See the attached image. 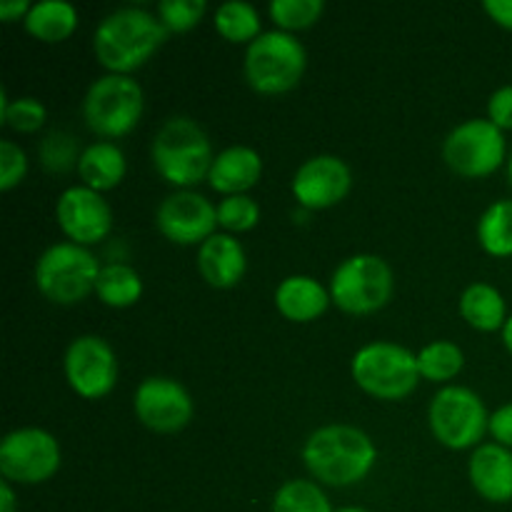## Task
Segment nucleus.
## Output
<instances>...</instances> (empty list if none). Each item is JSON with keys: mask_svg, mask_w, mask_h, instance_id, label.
I'll return each mask as SVG.
<instances>
[{"mask_svg": "<svg viewBox=\"0 0 512 512\" xmlns=\"http://www.w3.org/2000/svg\"><path fill=\"white\" fill-rule=\"evenodd\" d=\"M503 343H505V348H508V353L512 355V315H510L508 323H505V328H503Z\"/></svg>", "mask_w": 512, "mask_h": 512, "instance_id": "nucleus-40", "label": "nucleus"}, {"mask_svg": "<svg viewBox=\"0 0 512 512\" xmlns=\"http://www.w3.org/2000/svg\"><path fill=\"white\" fill-rule=\"evenodd\" d=\"M488 120L500 130H512V85L495 90L488 100Z\"/></svg>", "mask_w": 512, "mask_h": 512, "instance_id": "nucleus-35", "label": "nucleus"}, {"mask_svg": "<svg viewBox=\"0 0 512 512\" xmlns=\"http://www.w3.org/2000/svg\"><path fill=\"white\" fill-rule=\"evenodd\" d=\"M100 263L88 248L75 243H55L35 263V285L40 295L55 305L83 303L95 293Z\"/></svg>", "mask_w": 512, "mask_h": 512, "instance_id": "nucleus-6", "label": "nucleus"}, {"mask_svg": "<svg viewBox=\"0 0 512 512\" xmlns=\"http://www.w3.org/2000/svg\"><path fill=\"white\" fill-rule=\"evenodd\" d=\"M378 460V448L368 433L353 425H323L308 435L303 463L323 485L350 488L370 475Z\"/></svg>", "mask_w": 512, "mask_h": 512, "instance_id": "nucleus-2", "label": "nucleus"}, {"mask_svg": "<svg viewBox=\"0 0 512 512\" xmlns=\"http://www.w3.org/2000/svg\"><path fill=\"white\" fill-rule=\"evenodd\" d=\"M480 248L493 258L512 255V200H498L490 205L478 223Z\"/></svg>", "mask_w": 512, "mask_h": 512, "instance_id": "nucleus-25", "label": "nucleus"}, {"mask_svg": "<svg viewBox=\"0 0 512 512\" xmlns=\"http://www.w3.org/2000/svg\"><path fill=\"white\" fill-rule=\"evenodd\" d=\"M508 180H510V185H512V150H510V158H508Z\"/></svg>", "mask_w": 512, "mask_h": 512, "instance_id": "nucleus-41", "label": "nucleus"}, {"mask_svg": "<svg viewBox=\"0 0 512 512\" xmlns=\"http://www.w3.org/2000/svg\"><path fill=\"white\" fill-rule=\"evenodd\" d=\"M155 170L165 183L188 190L205 180L213 168V145L208 133L190 118H170L158 130L150 148Z\"/></svg>", "mask_w": 512, "mask_h": 512, "instance_id": "nucleus-3", "label": "nucleus"}, {"mask_svg": "<svg viewBox=\"0 0 512 512\" xmlns=\"http://www.w3.org/2000/svg\"><path fill=\"white\" fill-rule=\"evenodd\" d=\"M338 512H368V510H363V508H343V510H338Z\"/></svg>", "mask_w": 512, "mask_h": 512, "instance_id": "nucleus-42", "label": "nucleus"}, {"mask_svg": "<svg viewBox=\"0 0 512 512\" xmlns=\"http://www.w3.org/2000/svg\"><path fill=\"white\" fill-rule=\"evenodd\" d=\"M158 230L175 245H203L218 228V205L195 190H178L155 213Z\"/></svg>", "mask_w": 512, "mask_h": 512, "instance_id": "nucleus-14", "label": "nucleus"}, {"mask_svg": "<svg viewBox=\"0 0 512 512\" xmlns=\"http://www.w3.org/2000/svg\"><path fill=\"white\" fill-rule=\"evenodd\" d=\"M308 53L293 33L268 30L245 50V80L260 95H283L303 80Z\"/></svg>", "mask_w": 512, "mask_h": 512, "instance_id": "nucleus-5", "label": "nucleus"}, {"mask_svg": "<svg viewBox=\"0 0 512 512\" xmlns=\"http://www.w3.org/2000/svg\"><path fill=\"white\" fill-rule=\"evenodd\" d=\"M145 95L130 75H103L88 88L83 100V118L100 138H123L138 125Z\"/></svg>", "mask_w": 512, "mask_h": 512, "instance_id": "nucleus-8", "label": "nucleus"}, {"mask_svg": "<svg viewBox=\"0 0 512 512\" xmlns=\"http://www.w3.org/2000/svg\"><path fill=\"white\" fill-rule=\"evenodd\" d=\"M248 258L240 240L230 233H215L198 250V270L208 285L218 290L235 288L243 280Z\"/></svg>", "mask_w": 512, "mask_h": 512, "instance_id": "nucleus-18", "label": "nucleus"}, {"mask_svg": "<svg viewBox=\"0 0 512 512\" xmlns=\"http://www.w3.org/2000/svg\"><path fill=\"white\" fill-rule=\"evenodd\" d=\"M263 175V160L248 145H230L223 153L215 155L210 168L208 183L215 193L225 195H248Z\"/></svg>", "mask_w": 512, "mask_h": 512, "instance_id": "nucleus-19", "label": "nucleus"}, {"mask_svg": "<svg viewBox=\"0 0 512 512\" xmlns=\"http://www.w3.org/2000/svg\"><path fill=\"white\" fill-rule=\"evenodd\" d=\"M393 298V270L380 255L343 260L330 278V300L348 315H373Z\"/></svg>", "mask_w": 512, "mask_h": 512, "instance_id": "nucleus-7", "label": "nucleus"}, {"mask_svg": "<svg viewBox=\"0 0 512 512\" xmlns=\"http://www.w3.org/2000/svg\"><path fill=\"white\" fill-rule=\"evenodd\" d=\"M213 25L228 43H253L260 35V15L258 10L243 0H230L223 3L213 15Z\"/></svg>", "mask_w": 512, "mask_h": 512, "instance_id": "nucleus-26", "label": "nucleus"}, {"mask_svg": "<svg viewBox=\"0 0 512 512\" xmlns=\"http://www.w3.org/2000/svg\"><path fill=\"white\" fill-rule=\"evenodd\" d=\"M353 188V173L338 155H315L293 175V195L303 208L328 210L343 203Z\"/></svg>", "mask_w": 512, "mask_h": 512, "instance_id": "nucleus-16", "label": "nucleus"}, {"mask_svg": "<svg viewBox=\"0 0 512 512\" xmlns=\"http://www.w3.org/2000/svg\"><path fill=\"white\" fill-rule=\"evenodd\" d=\"M55 220L68 243L90 248L108 238L110 228H113V210L105 203L103 193H95L85 185H75L58 198Z\"/></svg>", "mask_w": 512, "mask_h": 512, "instance_id": "nucleus-15", "label": "nucleus"}, {"mask_svg": "<svg viewBox=\"0 0 512 512\" xmlns=\"http://www.w3.org/2000/svg\"><path fill=\"white\" fill-rule=\"evenodd\" d=\"M465 365V353L450 340H435L418 353L420 378L428 383H450Z\"/></svg>", "mask_w": 512, "mask_h": 512, "instance_id": "nucleus-27", "label": "nucleus"}, {"mask_svg": "<svg viewBox=\"0 0 512 512\" xmlns=\"http://www.w3.org/2000/svg\"><path fill=\"white\" fill-rule=\"evenodd\" d=\"M95 295L100 303L108 308H130L140 300L143 295V278L135 268L128 263H108L103 265L98 275V285H95Z\"/></svg>", "mask_w": 512, "mask_h": 512, "instance_id": "nucleus-24", "label": "nucleus"}, {"mask_svg": "<svg viewBox=\"0 0 512 512\" xmlns=\"http://www.w3.org/2000/svg\"><path fill=\"white\" fill-rule=\"evenodd\" d=\"M65 380L85 400H100L115 388L118 360L108 340L100 335H80L68 345L63 358Z\"/></svg>", "mask_w": 512, "mask_h": 512, "instance_id": "nucleus-12", "label": "nucleus"}, {"mask_svg": "<svg viewBox=\"0 0 512 512\" xmlns=\"http://www.w3.org/2000/svg\"><path fill=\"white\" fill-rule=\"evenodd\" d=\"M483 8L493 23H498L505 30H512V0H485Z\"/></svg>", "mask_w": 512, "mask_h": 512, "instance_id": "nucleus-37", "label": "nucleus"}, {"mask_svg": "<svg viewBox=\"0 0 512 512\" xmlns=\"http://www.w3.org/2000/svg\"><path fill=\"white\" fill-rule=\"evenodd\" d=\"M260 223V205L250 195H230L218 205V225L225 233H248Z\"/></svg>", "mask_w": 512, "mask_h": 512, "instance_id": "nucleus-31", "label": "nucleus"}, {"mask_svg": "<svg viewBox=\"0 0 512 512\" xmlns=\"http://www.w3.org/2000/svg\"><path fill=\"white\" fill-rule=\"evenodd\" d=\"M435 440L450 450L478 448L490 428V415L478 393L463 385H445L428 410Z\"/></svg>", "mask_w": 512, "mask_h": 512, "instance_id": "nucleus-9", "label": "nucleus"}, {"mask_svg": "<svg viewBox=\"0 0 512 512\" xmlns=\"http://www.w3.org/2000/svg\"><path fill=\"white\" fill-rule=\"evenodd\" d=\"M0 115L3 125L13 128L15 133H38L48 120V110L35 98L8 100V93H0Z\"/></svg>", "mask_w": 512, "mask_h": 512, "instance_id": "nucleus-30", "label": "nucleus"}, {"mask_svg": "<svg viewBox=\"0 0 512 512\" xmlns=\"http://www.w3.org/2000/svg\"><path fill=\"white\" fill-rule=\"evenodd\" d=\"M460 315L470 328L480 333H495L508 323V308L498 288L488 283H473L460 295Z\"/></svg>", "mask_w": 512, "mask_h": 512, "instance_id": "nucleus-22", "label": "nucleus"}, {"mask_svg": "<svg viewBox=\"0 0 512 512\" xmlns=\"http://www.w3.org/2000/svg\"><path fill=\"white\" fill-rule=\"evenodd\" d=\"M40 160H43V165L50 173H65L73 165L78 168V143H75V138L70 133L55 130V133L45 135L43 145H40Z\"/></svg>", "mask_w": 512, "mask_h": 512, "instance_id": "nucleus-33", "label": "nucleus"}, {"mask_svg": "<svg viewBox=\"0 0 512 512\" xmlns=\"http://www.w3.org/2000/svg\"><path fill=\"white\" fill-rule=\"evenodd\" d=\"M168 35L158 15L140 8H120L105 15L95 28V58L108 73L130 75L163 48Z\"/></svg>", "mask_w": 512, "mask_h": 512, "instance_id": "nucleus-1", "label": "nucleus"}, {"mask_svg": "<svg viewBox=\"0 0 512 512\" xmlns=\"http://www.w3.org/2000/svg\"><path fill=\"white\" fill-rule=\"evenodd\" d=\"M330 290L310 275H290L275 290V308L290 323H313L328 310Z\"/></svg>", "mask_w": 512, "mask_h": 512, "instance_id": "nucleus-20", "label": "nucleus"}, {"mask_svg": "<svg viewBox=\"0 0 512 512\" xmlns=\"http://www.w3.org/2000/svg\"><path fill=\"white\" fill-rule=\"evenodd\" d=\"M60 463V445L48 430L18 428L0 443V473L8 483H45L58 473Z\"/></svg>", "mask_w": 512, "mask_h": 512, "instance_id": "nucleus-11", "label": "nucleus"}, {"mask_svg": "<svg viewBox=\"0 0 512 512\" xmlns=\"http://www.w3.org/2000/svg\"><path fill=\"white\" fill-rule=\"evenodd\" d=\"M125 170H128L125 153L110 140H98L80 153V180H83L85 188L95 190V193L118 188L125 178Z\"/></svg>", "mask_w": 512, "mask_h": 512, "instance_id": "nucleus-21", "label": "nucleus"}, {"mask_svg": "<svg viewBox=\"0 0 512 512\" xmlns=\"http://www.w3.org/2000/svg\"><path fill=\"white\" fill-rule=\"evenodd\" d=\"M488 433L493 435L495 443L512 450V403L503 405V408H498L490 415Z\"/></svg>", "mask_w": 512, "mask_h": 512, "instance_id": "nucleus-36", "label": "nucleus"}, {"mask_svg": "<svg viewBox=\"0 0 512 512\" xmlns=\"http://www.w3.org/2000/svg\"><path fill=\"white\" fill-rule=\"evenodd\" d=\"M273 512H333L328 495L310 480H290L275 493Z\"/></svg>", "mask_w": 512, "mask_h": 512, "instance_id": "nucleus-28", "label": "nucleus"}, {"mask_svg": "<svg viewBox=\"0 0 512 512\" xmlns=\"http://www.w3.org/2000/svg\"><path fill=\"white\" fill-rule=\"evenodd\" d=\"M135 418L153 433H178L193 420V398L173 378L153 375L138 385L133 398Z\"/></svg>", "mask_w": 512, "mask_h": 512, "instance_id": "nucleus-13", "label": "nucleus"}, {"mask_svg": "<svg viewBox=\"0 0 512 512\" xmlns=\"http://www.w3.org/2000/svg\"><path fill=\"white\" fill-rule=\"evenodd\" d=\"M355 385L378 400H405L418 388V355L388 340L368 343L353 355L350 363Z\"/></svg>", "mask_w": 512, "mask_h": 512, "instance_id": "nucleus-4", "label": "nucleus"}, {"mask_svg": "<svg viewBox=\"0 0 512 512\" xmlns=\"http://www.w3.org/2000/svg\"><path fill=\"white\" fill-rule=\"evenodd\" d=\"M23 25L28 35H33L40 43H63L78 28V10L65 0H40L30 5Z\"/></svg>", "mask_w": 512, "mask_h": 512, "instance_id": "nucleus-23", "label": "nucleus"}, {"mask_svg": "<svg viewBox=\"0 0 512 512\" xmlns=\"http://www.w3.org/2000/svg\"><path fill=\"white\" fill-rule=\"evenodd\" d=\"M475 493L488 503L512 500V450L498 443H483L473 450L468 465Z\"/></svg>", "mask_w": 512, "mask_h": 512, "instance_id": "nucleus-17", "label": "nucleus"}, {"mask_svg": "<svg viewBox=\"0 0 512 512\" xmlns=\"http://www.w3.org/2000/svg\"><path fill=\"white\" fill-rule=\"evenodd\" d=\"M208 5L203 0H163L158 5V18L168 33H188L203 20Z\"/></svg>", "mask_w": 512, "mask_h": 512, "instance_id": "nucleus-32", "label": "nucleus"}, {"mask_svg": "<svg viewBox=\"0 0 512 512\" xmlns=\"http://www.w3.org/2000/svg\"><path fill=\"white\" fill-rule=\"evenodd\" d=\"M505 135L488 118H470L448 133L443 158L463 178H488L505 163Z\"/></svg>", "mask_w": 512, "mask_h": 512, "instance_id": "nucleus-10", "label": "nucleus"}, {"mask_svg": "<svg viewBox=\"0 0 512 512\" xmlns=\"http://www.w3.org/2000/svg\"><path fill=\"white\" fill-rule=\"evenodd\" d=\"M0 512H18V503H15V493L10 488L8 480L0 483Z\"/></svg>", "mask_w": 512, "mask_h": 512, "instance_id": "nucleus-39", "label": "nucleus"}, {"mask_svg": "<svg viewBox=\"0 0 512 512\" xmlns=\"http://www.w3.org/2000/svg\"><path fill=\"white\" fill-rule=\"evenodd\" d=\"M28 173V155L13 140H0V190L8 193L23 183Z\"/></svg>", "mask_w": 512, "mask_h": 512, "instance_id": "nucleus-34", "label": "nucleus"}, {"mask_svg": "<svg viewBox=\"0 0 512 512\" xmlns=\"http://www.w3.org/2000/svg\"><path fill=\"white\" fill-rule=\"evenodd\" d=\"M323 0H273L268 8L270 20L278 25L283 33H295V30L313 28L323 15Z\"/></svg>", "mask_w": 512, "mask_h": 512, "instance_id": "nucleus-29", "label": "nucleus"}, {"mask_svg": "<svg viewBox=\"0 0 512 512\" xmlns=\"http://www.w3.org/2000/svg\"><path fill=\"white\" fill-rule=\"evenodd\" d=\"M30 13L28 0H3L0 3V20L3 23H13V20H25Z\"/></svg>", "mask_w": 512, "mask_h": 512, "instance_id": "nucleus-38", "label": "nucleus"}]
</instances>
